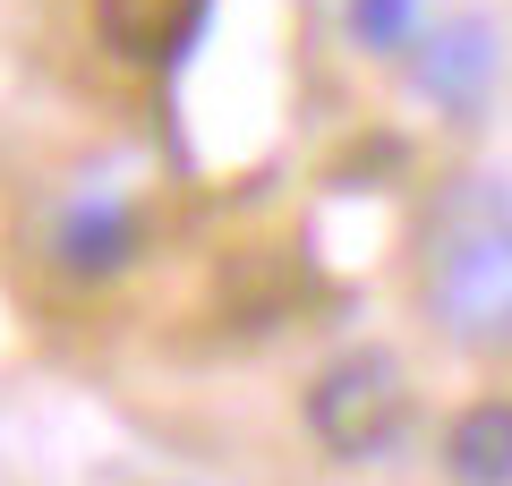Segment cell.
I'll use <instances>...</instances> for the list:
<instances>
[{
  "instance_id": "7a4b0ae2",
  "label": "cell",
  "mask_w": 512,
  "mask_h": 486,
  "mask_svg": "<svg viewBox=\"0 0 512 486\" xmlns=\"http://www.w3.org/2000/svg\"><path fill=\"white\" fill-rule=\"evenodd\" d=\"M410 427V376L393 350H350L308 384V435L333 461H376Z\"/></svg>"
},
{
  "instance_id": "8992f818",
  "label": "cell",
  "mask_w": 512,
  "mask_h": 486,
  "mask_svg": "<svg viewBox=\"0 0 512 486\" xmlns=\"http://www.w3.org/2000/svg\"><path fill=\"white\" fill-rule=\"evenodd\" d=\"M444 469L453 486H512V401H470L444 427Z\"/></svg>"
},
{
  "instance_id": "277c9868",
  "label": "cell",
  "mask_w": 512,
  "mask_h": 486,
  "mask_svg": "<svg viewBox=\"0 0 512 486\" xmlns=\"http://www.w3.org/2000/svg\"><path fill=\"white\" fill-rule=\"evenodd\" d=\"M495 77V26L487 18H453L419 43V94L444 111H478Z\"/></svg>"
},
{
  "instance_id": "6da1fadb",
  "label": "cell",
  "mask_w": 512,
  "mask_h": 486,
  "mask_svg": "<svg viewBox=\"0 0 512 486\" xmlns=\"http://www.w3.org/2000/svg\"><path fill=\"white\" fill-rule=\"evenodd\" d=\"M427 316L461 350H512V214H444L427 239Z\"/></svg>"
},
{
  "instance_id": "3957f363",
  "label": "cell",
  "mask_w": 512,
  "mask_h": 486,
  "mask_svg": "<svg viewBox=\"0 0 512 486\" xmlns=\"http://www.w3.org/2000/svg\"><path fill=\"white\" fill-rule=\"evenodd\" d=\"M137 239H146V222H137L128 197H69L60 222H52V256H60V273H77V282L120 273L128 256H137Z\"/></svg>"
},
{
  "instance_id": "5b68a950",
  "label": "cell",
  "mask_w": 512,
  "mask_h": 486,
  "mask_svg": "<svg viewBox=\"0 0 512 486\" xmlns=\"http://www.w3.org/2000/svg\"><path fill=\"white\" fill-rule=\"evenodd\" d=\"M214 0H94V35L120 60H180Z\"/></svg>"
},
{
  "instance_id": "52a82bcc",
  "label": "cell",
  "mask_w": 512,
  "mask_h": 486,
  "mask_svg": "<svg viewBox=\"0 0 512 486\" xmlns=\"http://www.w3.org/2000/svg\"><path fill=\"white\" fill-rule=\"evenodd\" d=\"M342 18L367 52H410L419 43V0H350Z\"/></svg>"
}]
</instances>
